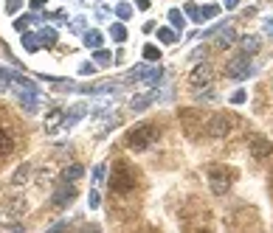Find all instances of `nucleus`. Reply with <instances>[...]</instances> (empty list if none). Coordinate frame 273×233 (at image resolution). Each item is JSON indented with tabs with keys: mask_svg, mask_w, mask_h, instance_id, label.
I'll use <instances>...</instances> for the list:
<instances>
[{
	"mask_svg": "<svg viewBox=\"0 0 273 233\" xmlns=\"http://www.w3.org/2000/svg\"><path fill=\"white\" fill-rule=\"evenodd\" d=\"M211 76H214V73H211V65H197V68H194L192 73H189V85L192 87H206L211 82Z\"/></svg>",
	"mask_w": 273,
	"mask_h": 233,
	"instance_id": "obj_9",
	"label": "nucleus"
},
{
	"mask_svg": "<svg viewBox=\"0 0 273 233\" xmlns=\"http://www.w3.org/2000/svg\"><path fill=\"white\" fill-rule=\"evenodd\" d=\"M76 199V188H73L71 183H65V185H59L57 191H54V205H68V202H73Z\"/></svg>",
	"mask_w": 273,
	"mask_h": 233,
	"instance_id": "obj_10",
	"label": "nucleus"
},
{
	"mask_svg": "<svg viewBox=\"0 0 273 233\" xmlns=\"http://www.w3.org/2000/svg\"><path fill=\"white\" fill-rule=\"evenodd\" d=\"M29 23H31V17H20V20L15 23V29H17V31H23L26 26H29Z\"/></svg>",
	"mask_w": 273,
	"mask_h": 233,
	"instance_id": "obj_32",
	"label": "nucleus"
},
{
	"mask_svg": "<svg viewBox=\"0 0 273 233\" xmlns=\"http://www.w3.org/2000/svg\"><path fill=\"white\" fill-rule=\"evenodd\" d=\"M96 205H99V194H96V191H90V208H96Z\"/></svg>",
	"mask_w": 273,
	"mask_h": 233,
	"instance_id": "obj_35",
	"label": "nucleus"
},
{
	"mask_svg": "<svg viewBox=\"0 0 273 233\" xmlns=\"http://www.w3.org/2000/svg\"><path fill=\"white\" fill-rule=\"evenodd\" d=\"M206 37H214V48H228L237 43V31L231 26H217V29L206 31Z\"/></svg>",
	"mask_w": 273,
	"mask_h": 233,
	"instance_id": "obj_6",
	"label": "nucleus"
},
{
	"mask_svg": "<svg viewBox=\"0 0 273 233\" xmlns=\"http://www.w3.org/2000/svg\"><path fill=\"white\" fill-rule=\"evenodd\" d=\"M37 40H40V45H54L57 43V31L54 29H43L40 34H37Z\"/></svg>",
	"mask_w": 273,
	"mask_h": 233,
	"instance_id": "obj_16",
	"label": "nucleus"
},
{
	"mask_svg": "<svg viewBox=\"0 0 273 233\" xmlns=\"http://www.w3.org/2000/svg\"><path fill=\"white\" fill-rule=\"evenodd\" d=\"M214 99V90H206V93H200V101H211Z\"/></svg>",
	"mask_w": 273,
	"mask_h": 233,
	"instance_id": "obj_34",
	"label": "nucleus"
},
{
	"mask_svg": "<svg viewBox=\"0 0 273 233\" xmlns=\"http://www.w3.org/2000/svg\"><path fill=\"white\" fill-rule=\"evenodd\" d=\"M220 15V6H206L200 12V20H211V17H217Z\"/></svg>",
	"mask_w": 273,
	"mask_h": 233,
	"instance_id": "obj_27",
	"label": "nucleus"
},
{
	"mask_svg": "<svg viewBox=\"0 0 273 233\" xmlns=\"http://www.w3.org/2000/svg\"><path fill=\"white\" fill-rule=\"evenodd\" d=\"M138 3V9H141V12H147V9H150V0H135Z\"/></svg>",
	"mask_w": 273,
	"mask_h": 233,
	"instance_id": "obj_37",
	"label": "nucleus"
},
{
	"mask_svg": "<svg viewBox=\"0 0 273 233\" xmlns=\"http://www.w3.org/2000/svg\"><path fill=\"white\" fill-rule=\"evenodd\" d=\"M20 6H23V0H9V6H6V9H9V15H15Z\"/></svg>",
	"mask_w": 273,
	"mask_h": 233,
	"instance_id": "obj_31",
	"label": "nucleus"
},
{
	"mask_svg": "<svg viewBox=\"0 0 273 233\" xmlns=\"http://www.w3.org/2000/svg\"><path fill=\"white\" fill-rule=\"evenodd\" d=\"M245 99H248V96H245V90H237L234 96H231V101H234V104H242Z\"/></svg>",
	"mask_w": 273,
	"mask_h": 233,
	"instance_id": "obj_30",
	"label": "nucleus"
},
{
	"mask_svg": "<svg viewBox=\"0 0 273 233\" xmlns=\"http://www.w3.org/2000/svg\"><path fill=\"white\" fill-rule=\"evenodd\" d=\"M82 115H85V104H76V107L71 110V113H68V124H76V121H79Z\"/></svg>",
	"mask_w": 273,
	"mask_h": 233,
	"instance_id": "obj_23",
	"label": "nucleus"
},
{
	"mask_svg": "<svg viewBox=\"0 0 273 233\" xmlns=\"http://www.w3.org/2000/svg\"><path fill=\"white\" fill-rule=\"evenodd\" d=\"M93 59H96L99 65H107V62H110V54H107V51H101V48H96Z\"/></svg>",
	"mask_w": 273,
	"mask_h": 233,
	"instance_id": "obj_28",
	"label": "nucleus"
},
{
	"mask_svg": "<svg viewBox=\"0 0 273 233\" xmlns=\"http://www.w3.org/2000/svg\"><path fill=\"white\" fill-rule=\"evenodd\" d=\"M158 37H161V43H164V45H172V43H178V34H175L172 29H161V31H158Z\"/></svg>",
	"mask_w": 273,
	"mask_h": 233,
	"instance_id": "obj_21",
	"label": "nucleus"
},
{
	"mask_svg": "<svg viewBox=\"0 0 273 233\" xmlns=\"http://www.w3.org/2000/svg\"><path fill=\"white\" fill-rule=\"evenodd\" d=\"M23 45H26V51H37L40 48V40L34 34H23Z\"/></svg>",
	"mask_w": 273,
	"mask_h": 233,
	"instance_id": "obj_24",
	"label": "nucleus"
},
{
	"mask_svg": "<svg viewBox=\"0 0 273 233\" xmlns=\"http://www.w3.org/2000/svg\"><path fill=\"white\" fill-rule=\"evenodd\" d=\"M110 37H113L115 43H124V40H127V29H124L121 23H113V26H110Z\"/></svg>",
	"mask_w": 273,
	"mask_h": 233,
	"instance_id": "obj_17",
	"label": "nucleus"
},
{
	"mask_svg": "<svg viewBox=\"0 0 273 233\" xmlns=\"http://www.w3.org/2000/svg\"><path fill=\"white\" fill-rule=\"evenodd\" d=\"M29 174H31V166H29V163H23L20 169L15 171V177H12V183H15V185H23L26 180H29Z\"/></svg>",
	"mask_w": 273,
	"mask_h": 233,
	"instance_id": "obj_15",
	"label": "nucleus"
},
{
	"mask_svg": "<svg viewBox=\"0 0 273 233\" xmlns=\"http://www.w3.org/2000/svg\"><path fill=\"white\" fill-rule=\"evenodd\" d=\"M129 82H144V85H155L164 79V68H147V65H138L129 71Z\"/></svg>",
	"mask_w": 273,
	"mask_h": 233,
	"instance_id": "obj_5",
	"label": "nucleus"
},
{
	"mask_svg": "<svg viewBox=\"0 0 273 233\" xmlns=\"http://www.w3.org/2000/svg\"><path fill=\"white\" fill-rule=\"evenodd\" d=\"M45 3H48V0H31V9H43Z\"/></svg>",
	"mask_w": 273,
	"mask_h": 233,
	"instance_id": "obj_36",
	"label": "nucleus"
},
{
	"mask_svg": "<svg viewBox=\"0 0 273 233\" xmlns=\"http://www.w3.org/2000/svg\"><path fill=\"white\" fill-rule=\"evenodd\" d=\"M152 101H155V93H144V96H135V99L129 101V107H132V110H147Z\"/></svg>",
	"mask_w": 273,
	"mask_h": 233,
	"instance_id": "obj_12",
	"label": "nucleus"
},
{
	"mask_svg": "<svg viewBox=\"0 0 273 233\" xmlns=\"http://www.w3.org/2000/svg\"><path fill=\"white\" fill-rule=\"evenodd\" d=\"M144 59L147 62H158L161 59V48H155V45H144Z\"/></svg>",
	"mask_w": 273,
	"mask_h": 233,
	"instance_id": "obj_22",
	"label": "nucleus"
},
{
	"mask_svg": "<svg viewBox=\"0 0 273 233\" xmlns=\"http://www.w3.org/2000/svg\"><path fill=\"white\" fill-rule=\"evenodd\" d=\"M169 23H172L175 29H183V15H180L178 9H172V12H169Z\"/></svg>",
	"mask_w": 273,
	"mask_h": 233,
	"instance_id": "obj_26",
	"label": "nucleus"
},
{
	"mask_svg": "<svg viewBox=\"0 0 273 233\" xmlns=\"http://www.w3.org/2000/svg\"><path fill=\"white\" fill-rule=\"evenodd\" d=\"M82 174H85V169H82L79 163H73V166H68V169L62 171V180L65 183H73V180H79Z\"/></svg>",
	"mask_w": 273,
	"mask_h": 233,
	"instance_id": "obj_13",
	"label": "nucleus"
},
{
	"mask_svg": "<svg viewBox=\"0 0 273 233\" xmlns=\"http://www.w3.org/2000/svg\"><path fill=\"white\" fill-rule=\"evenodd\" d=\"M107 90H115V82H96V85L85 87V93H107Z\"/></svg>",
	"mask_w": 273,
	"mask_h": 233,
	"instance_id": "obj_18",
	"label": "nucleus"
},
{
	"mask_svg": "<svg viewBox=\"0 0 273 233\" xmlns=\"http://www.w3.org/2000/svg\"><path fill=\"white\" fill-rule=\"evenodd\" d=\"M259 45H262L259 37H242V40H239V51H242L245 57H253V54L259 51Z\"/></svg>",
	"mask_w": 273,
	"mask_h": 233,
	"instance_id": "obj_11",
	"label": "nucleus"
},
{
	"mask_svg": "<svg viewBox=\"0 0 273 233\" xmlns=\"http://www.w3.org/2000/svg\"><path fill=\"white\" fill-rule=\"evenodd\" d=\"M135 185H138V177L132 171V166L127 160H115L113 174H110V188H113V194H129Z\"/></svg>",
	"mask_w": 273,
	"mask_h": 233,
	"instance_id": "obj_1",
	"label": "nucleus"
},
{
	"mask_svg": "<svg viewBox=\"0 0 273 233\" xmlns=\"http://www.w3.org/2000/svg\"><path fill=\"white\" fill-rule=\"evenodd\" d=\"M59 118H62V110H51L48 113V118H45V129H57V124H59Z\"/></svg>",
	"mask_w": 273,
	"mask_h": 233,
	"instance_id": "obj_19",
	"label": "nucleus"
},
{
	"mask_svg": "<svg viewBox=\"0 0 273 233\" xmlns=\"http://www.w3.org/2000/svg\"><path fill=\"white\" fill-rule=\"evenodd\" d=\"M158 138H161V129L155 127V124H138V127H132L127 132V146L135 149V152H144V149H150Z\"/></svg>",
	"mask_w": 273,
	"mask_h": 233,
	"instance_id": "obj_2",
	"label": "nucleus"
},
{
	"mask_svg": "<svg viewBox=\"0 0 273 233\" xmlns=\"http://www.w3.org/2000/svg\"><path fill=\"white\" fill-rule=\"evenodd\" d=\"M12 149H15V141H12V135L0 129V155H12Z\"/></svg>",
	"mask_w": 273,
	"mask_h": 233,
	"instance_id": "obj_14",
	"label": "nucleus"
},
{
	"mask_svg": "<svg viewBox=\"0 0 273 233\" xmlns=\"http://www.w3.org/2000/svg\"><path fill=\"white\" fill-rule=\"evenodd\" d=\"M85 45L87 48H101V34L99 31H87L85 34Z\"/></svg>",
	"mask_w": 273,
	"mask_h": 233,
	"instance_id": "obj_20",
	"label": "nucleus"
},
{
	"mask_svg": "<svg viewBox=\"0 0 273 233\" xmlns=\"http://www.w3.org/2000/svg\"><path fill=\"white\" fill-rule=\"evenodd\" d=\"M251 73H253V65H251V57H245V54L228 59V65H225V76L231 79H248Z\"/></svg>",
	"mask_w": 273,
	"mask_h": 233,
	"instance_id": "obj_3",
	"label": "nucleus"
},
{
	"mask_svg": "<svg viewBox=\"0 0 273 233\" xmlns=\"http://www.w3.org/2000/svg\"><path fill=\"white\" fill-rule=\"evenodd\" d=\"M115 15L121 17V20H129V15H132V6H129V3H118V6H115Z\"/></svg>",
	"mask_w": 273,
	"mask_h": 233,
	"instance_id": "obj_25",
	"label": "nucleus"
},
{
	"mask_svg": "<svg viewBox=\"0 0 273 233\" xmlns=\"http://www.w3.org/2000/svg\"><path fill=\"white\" fill-rule=\"evenodd\" d=\"M265 34L273 37V17H267V20H265Z\"/></svg>",
	"mask_w": 273,
	"mask_h": 233,
	"instance_id": "obj_33",
	"label": "nucleus"
},
{
	"mask_svg": "<svg viewBox=\"0 0 273 233\" xmlns=\"http://www.w3.org/2000/svg\"><path fill=\"white\" fill-rule=\"evenodd\" d=\"M231 127H234V118L225 113H217L209 118V124H206V132L211 135V138H225V135L231 132Z\"/></svg>",
	"mask_w": 273,
	"mask_h": 233,
	"instance_id": "obj_4",
	"label": "nucleus"
},
{
	"mask_svg": "<svg viewBox=\"0 0 273 233\" xmlns=\"http://www.w3.org/2000/svg\"><path fill=\"white\" fill-rule=\"evenodd\" d=\"M248 149H251V155L256 160H265V157L273 155V143L267 138H262V135H253L251 141H248Z\"/></svg>",
	"mask_w": 273,
	"mask_h": 233,
	"instance_id": "obj_8",
	"label": "nucleus"
},
{
	"mask_svg": "<svg viewBox=\"0 0 273 233\" xmlns=\"http://www.w3.org/2000/svg\"><path fill=\"white\" fill-rule=\"evenodd\" d=\"M223 3H225V9H237L239 6V0H223Z\"/></svg>",
	"mask_w": 273,
	"mask_h": 233,
	"instance_id": "obj_38",
	"label": "nucleus"
},
{
	"mask_svg": "<svg viewBox=\"0 0 273 233\" xmlns=\"http://www.w3.org/2000/svg\"><path fill=\"white\" fill-rule=\"evenodd\" d=\"M186 15L192 17V20H200V9L194 6V3H186Z\"/></svg>",
	"mask_w": 273,
	"mask_h": 233,
	"instance_id": "obj_29",
	"label": "nucleus"
},
{
	"mask_svg": "<svg viewBox=\"0 0 273 233\" xmlns=\"http://www.w3.org/2000/svg\"><path fill=\"white\" fill-rule=\"evenodd\" d=\"M209 177H211V191H214V194H225V191H228L231 177H228V171H225L223 166H211Z\"/></svg>",
	"mask_w": 273,
	"mask_h": 233,
	"instance_id": "obj_7",
	"label": "nucleus"
}]
</instances>
